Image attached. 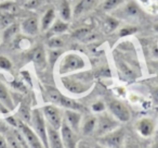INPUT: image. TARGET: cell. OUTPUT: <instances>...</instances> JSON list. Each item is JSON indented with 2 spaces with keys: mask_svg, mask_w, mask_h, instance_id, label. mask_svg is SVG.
Instances as JSON below:
<instances>
[{
  "mask_svg": "<svg viewBox=\"0 0 158 148\" xmlns=\"http://www.w3.org/2000/svg\"><path fill=\"white\" fill-rule=\"evenodd\" d=\"M19 26L16 24H11L10 26H8L7 29H5V33H3V36H5V39H9L12 36L15 35V33L18 32Z\"/></svg>",
  "mask_w": 158,
  "mask_h": 148,
  "instance_id": "27",
  "label": "cell"
},
{
  "mask_svg": "<svg viewBox=\"0 0 158 148\" xmlns=\"http://www.w3.org/2000/svg\"><path fill=\"white\" fill-rule=\"evenodd\" d=\"M126 139L123 128H117L112 132L99 137V144L106 148H121Z\"/></svg>",
  "mask_w": 158,
  "mask_h": 148,
  "instance_id": "4",
  "label": "cell"
},
{
  "mask_svg": "<svg viewBox=\"0 0 158 148\" xmlns=\"http://www.w3.org/2000/svg\"><path fill=\"white\" fill-rule=\"evenodd\" d=\"M95 125H97V118L94 115H87L86 118H82L80 131L84 135H90L94 133Z\"/></svg>",
  "mask_w": 158,
  "mask_h": 148,
  "instance_id": "15",
  "label": "cell"
},
{
  "mask_svg": "<svg viewBox=\"0 0 158 148\" xmlns=\"http://www.w3.org/2000/svg\"><path fill=\"white\" fill-rule=\"evenodd\" d=\"M108 109L110 114L116 118L119 122H128L131 118L129 108L119 100H110L108 104Z\"/></svg>",
  "mask_w": 158,
  "mask_h": 148,
  "instance_id": "8",
  "label": "cell"
},
{
  "mask_svg": "<svg viewBox=\"0 0 158 148\" xmlns=\"http://www.w3.org/2000/svg\"><path fill=\"white\" fill-rule=\"evenodd\" d=\"M47 95L50 99L51 102L57 107H63L65 109H70V110H76L81 112L85 111V107L81 104L77 102L76 100L72 99L69 97H66L60 91H57L54 87H47Z\"/></svg>",
  "mask_w": 158,
  "mask_h": 148,
  "instance_id": "3",
  "label": "cell"
},
{
  "mask_svg": "<svg viewBox=\"0 0 158 148\" xmlns=\"http://www.w3.org/2000/svg\"><path fill=\"white\" fill-rule=\"evenodd\" d=\"M92 110L94 112H103L105 110V105L102 101H97L92 105Z\"/></svg>",
  "mask_w": 158,
  "mask_h": 148,
  "instance_id": "32",
  "label": "cell"
},
{
  "mask_svg": "<svg viewBox=\"0 0 158 148\" xmlns=\"http://www.w3.org/2000/svg\"><path fill=\"white\" fill-rule=\"evenodd\" d=\"M60 133H61L62 141H63L65 148H77V145H78L79 141L77 133L73 128H70L69 125L64 120L61 128H60Z\"/></svg>",
  "mask_w": 158,
  "mask_h": 148,
  "instance_id": "10",
  "label": "cell"
},
{
  "mask_svg": "<svg viewBox=\"0 0 158 148\" xmlns=\"http://www.w3.org/2000/svg\"><path fill=\"white\" fill-rule=\"evenodd\" d=\"M14 23V14L0 11V29H5Z\"/></svg>",
  "mask_w": 158,
  "mask_h": 148,
  "instance_id": "21",
  "label": "cell"
},
{
  "mask_svg": "<svg viewBox=\"0 0 158 148\" xmlns=\"http://www.w3.org/2000/svg\"><path fill=\"white\" fill-rule=\"evenodd\" d=\"M100 1H101V0H80L76 5V7H75L74 14L76 16H80V14L91 10L98 2H100Z\"/></svg>",
  "mask_w": 158,
  "mask_h": 148,
  "instance_id": "16",
  "label": "cell"
},
{
  "mask_svg": "<svg viewBox=\"0 0 158 148\" xmlns=\"http://www.w3.org/2000/svg\"><path fill=\"white\" fill-rule=\"evenodd\" d=\"M64 121L69 125L70 128L75 131L76 133H78L80 131V124L82 121V115L81 112L76 110H70V109H66V111L64 112Z\"/></svg>",
  "mask_w": 158,
  "mask_h": 148,
  "instance_id": "11",
  "label": "cell"
},
{
  "mask_svg": "<svg viewBox=\"0 0 158 148\" xmlns=\"http://www.w3.org/2000/svg\"><path fill=\"white\" fill-rule=\"evenodd\" d=\"M125 0H104L103 2V9L105 11H110V10L117 8L119 5L123 2Z\"/></svg>",
  "mask_w": 158,
  "mask_h": 148,
  "instance_id": "26",
  "label": "cell"
},
{
  "mask_svg": "<svg viewBox=\"0 0 158 148\" xmlns=\"http://www.w3.org/2000/svg\"><path fill=\"white\" fill-rule=\"evenodd\" d=\"M93 148H106V147H104V146H102V145H100V144H98V145H95Z\"/></svg>",
  "mask_w": 158,
  "mask_h": 148,
  "instance_id": "38",
  "label": "cell"
},
{
  "mask_svg": "<svg viewBox=\"0 0 158 148\" xmlns=\"http://www.w3.org/2000/svg\"><path fill=\"white\" fill-rule=\"evenodd\" d=\"M12 66V63L10 62V60L6 57L0 56V68L5 69V70H10Z\"/></svg>",
  "mask_w": 158,
  "mask_h": 148,
  "instance_id": "30",
  "label": "cell"
},
{
  "mask_svg": "<svg viewBox=\"0 0 158 148\" xmlns=\"http://www.w3.org/2000/svg\"><path fill=\"white\" fill-rule=\"evenodd\" d=\"M149 148H158V136L155 138V141H154V143H153V145L151 146Z\"/></svg>",
  "mask_w": 158,
  "mask_h": 148,
  "instance_id": "36",
  "label": "cell"
},
{
  "mask_svg": "<svg viewBox=\"0 0 158 148\" xmlns=\"http://www.w3.org/2000/svg\"><path fill=\"white\" fill-rule=\"evenodd\" d=\"M41 112L44 117V120L48 122V125L56 130L61 128L64 120V114L59 107L55 105H47L42 108Z\"/></svg>",
  "mask_w": 158,
  "mask_h": 148,
  "instance_id": "7",
  "label": "cell"
},
{
  "mask_svg": "<svg viewBox=\"0 0 158 148\" xmlns=\"http://www.w3.org/2000/svg\"><path fill=\"white\" fill-rule=\"evenodd\" d=\"M0 102L8 109V110H12L14 108L13 100L11 98L9 91L6 87V85L0 81Z\"/></svg>",
  "mask_w": 158,
  "mask_h": 148,
  "instance_id": "17",
  "label": "cell"
},
{
  "mask_svg": "<svg viewBox=\"0 0 158 148\" xmlns=\"http://www.w3.org/2000/svg\"><path fill=\"white\" fill-rule=\"evenodd\" d=\"M21 29L24 34L29 36H35L40 31V23L36 16H29L25 19L21 24Z\"/></svg>",
  "mask_w": 158,
  "mask_h": 148,
  "instance_id": "13",
  "label": "cell"
},
{
  "mask_svg": "<svg viewBox=\"0 0 158 148\" xmlns=\"http://www.w3.org/2000/svg\"><path fill=\"white\" fill-rule=\"evenodd\" d=\"M68 29V24L67 22L63 20H56L55 22H53L52 26L50 27V31L54 34H60V33H64L66 32Z\"/></svg>",
  "mask_w": 158,
  "mask_h": 148,
  "instance_id": "22",
  "label": "cell"
},
{
  "mask_svg": "<svg viewBox=\"0 0 158 148\" xmlns=\"http://www.w3.org/2000/svg\"><path fill=\"white\" fill-rule=\"evenodd\" d=\"M64 88L72 94L81 95L90 91L93 85V78L91 73L85 72L80 74H73V75H63L61 78Z\"/></svg>",
  "mask_w": 158,
  "mask_h": 148,
  "instance_id": "1",
  "label": "cell"
},
{
  "mask_svg": "<svg viewBox=\"0 0 158 148\" xmlns=\"http://www.w3.org/2000/svg\"><path fill=\"white\" fill-rule=\"evenodd\" d=\"M47 45L50 49H61L65 45V42L60 37H52L48 40Z\"/></svg>",
  "mask_w": 158,
  "mask_h": 148,
  "instance_id": "25",
  "label": "cell"
},
{
  "mask_svg": "<svg viewBox=\"0 0 158 148\" xmlns=\"http://www.w3.org/2000/svg\"><path fill=\"white\" fill-rule=\"evenodd\" d=\"M31 123L34 126V131L36 134L39 136V138L41 139L42 144H44V148H49L48 146V133H47V124L44 117L42 114L41 110L39 109H34L31 111Z\"/></svg>",
  "mask_w": 158,
  "mask_h": 148,
  "instance_id": "6",
  "label": "cell"
},
{
  "mask_svg": "<svg viewBox=\"0 0 158 148\" xmlns=\"http://www.w3.org/2000/svg\"><path fill=\"white\" fill-rule=\"evenodd\" d=\"M0 148H9L8 141L2 135H0Z\"/></svg>",
  "mask_w": 158,
  "mask_h": 148,
  "instance_id": "34",
  "label": "cell"
},
{
  "mask_svg": "<svg viewBox=\"0 0 158 148\" xmlns=\"http://www.w3.org/2000/svg\"><path fill=\"white\" fill-rule=\"evenodd\" d=\"M86 68V61L84 57L76 52H68L62 57L59 65L60 75H67L70 73L84 70Z\"/></svg>",
  "mask_w": 158,
  "mask_h": 148,
  "instance_id": "2",
  "label": "cell"
},
{
  "mask_svg": "<svg viewBox=\"0 0 158 148\" xmlns=\"http://www.w3.org/2000/svg\"><path fill=\"white\" fill-rule=\"evenodd\" d=\"M90 34V29H78V31L75 32L74 35L76 36L77 38H79V39H84L85 37H87V36Z\"/></svg>",
  "mask_w": 158,
  "mask_h": 148,
  "instance_id": "31",
  "label": "cell"
},
{
  "mask_svg": "<svg viewBox=\"0 0 158 148\" xmlns=\"http://www.w3.org/2000/svg\"><path fill=\"white\" fill-rule=\"evenodd\" d=\"M123 147L125 148H141V146H140V143H139L138 141H135V139L129 137V138L125 139Z\"/></svg>",
  "mask_w": 158,
  "mask_h": 148,
  "instance_id": "28",
  "label": "cell"
},
{
  "mask_svg": "<svg viewBox=\"0 0 158 148\" xmlns=\"http://www.w3.org/2000/svg\"><path fill=\"white\" fill-rule=\"evenodd\" d=\"M19 128H20L21 132H22L23 136H24L25 141H26L27 145L31 148H44V144H42L41 139L39 138L37 134L35 133V131L31 130L27 124H25L24 122L19 121L18 123Z\"/></svg>",
  "mask_w": 158,
  "mask_h": 148,
  "instance_id": "9",
  "label": "cell"
},
{
  "mask_svg": "<svg viewBox=\"0 0 158 148\" xmlns=\"http://www.w3.org/2000/svg\"><path fill=\"white\" fill-rule=\"evenodd\" d=\"M20 114L22 115V118L26 122L31 121V112L29 111V109L27 108V107L23 106L22 108L20 109Z\"/></svg>",
  "mask_w": 158,
  "mask_h": 148,
  "instance_id": "29",
  "label": "cell"
},
{
  "mask_svg": "<svg viewBox=\"0 0 158 148\" xmlns=\"http://www.w3.org/2000/svg\"><path fill=\"white\" fill-rule=\"evenodd\" d=\"M33 61L35 62V64L40 69H44L47 64V57L46 52H44L42 47H38L35 49L33 55Z\"/></svg>",
  "mask_w": 158,
  "mask_h": 148,
  "instance_id": "19",
  "label": "cell"
},
{
  "mask_svg": "<svg viewBox=\"0 0 158 148\" xmlns=\"http://www.w3.org/2000/svg\"><path fill=\"white\" fill-rule=\"evenodd\" d=\"M55 20V11L54 9H49L46 11V13L44 14L41 21H40V29L41 31H47L52 26L53 22Z\"/></svg>",
  "mask_w": 158,
  "mask_h": 148,
  "instance_id": "18",
  "label": "cell"
},
{
  "mask_svg": "<svg viewBox=\"0 0 158 148\" xmlns=\"http://www.w3.org/2000/svg\"><path fill=\"white\" fill-rule=\"evenodd\" d=\"M7 111H8V109L6 108V107L3 106V105L1 104V102H0V112H3V113H5V112H7Z\"/></svg>",
  "mask_w": 158,
  "mask_h": 148,
  "instance_id": "37",
  "label": "cell"
},
{
  "mask_svg": "<svg viewBox=\"0 0 158 148\" xmlns=\"http://www.w3.org/2000/svg\"><path fill=\"white\" fill-rule=\"evenodd\" d=\"M119 126V121L108 113H102L97 118V125H95L94 134L98 137L103 136L107 133L112 132L113 130Z\"/></svg>",
  "mask_w": 158,
  "mask_h": 148,
  "instance_id": "5",
  "label": "cell"
},
{
  "mask_svg": "<svg viewBox=\"0 0 158 148\" xmlns=\"http://www.w3.org/2000/svg\"><path fill=\"white\" fill-rule=\"evenodd\" d=\"M77 148H92L90 145H89L87 141H78V145H77Z\"/></svg>",
  "mask_w": 158,
  "mask_h": 148,
  "instance_id": "35",
  "label": "cell"
},
{
  "mask_svg": "<svg viewBox=\"0 0 158 148\" xmlns=\"http://www.w3.org/2000/svg\"><path fill=\"white\" fill-rule=\"evenodd\" d=\"M60 16L65 22H68L72 19V9L67 0H63L60 5Z\"/></svg>",
  "mask_w": 158,
  "mask_h": 148,
  "instance_id": "20",
  "label": "cell"
},
{
  "mask_svg": "<svg viewBox=\"0 0 158 148\" xmlns=\"http://www.w3.org/2000/svg\"><path fill=\"white\" fill-rule=\"evenodd\" d=\"M134 32H136V29L135 27H130V26H127L125 29H123L120 31V36H128V35H131L133 34Z\"/></svg>",
  "mask_w": 158,
  "mask_h": 148,
  "instance_id": "33",
  "label": "cell"
},
{
  "mask_svg": "<svg viewBox=\"0 0 158 148\" xmlns=\"http://www.w3.org/2000/svg\"><path fill=\"white\" fill-rule=\"evenodd\" d=\"M138 133L143 137H149L155 131V122L151 118H142L135 124Z\"/></svg>",
  "mask_w": 158,
  "mask_h": 148,
  "instance_id": "12",
  "label": "cell"
},
{
  "mask_svg": "<svg viewBox=\"0 0 158 148\" xmlns=\"http://www.w3.org/2000/svg\"><path fill=\"white\" fill-rule=\"evenodd\" d=\"M18 10V6L13 2V1H6L0 5V11L9 12V13L14 14Z\"/></svg>",
  "mask_w": 158,
  "mask_h": 148,
  "instance_id": "24",
  "label": "cell"
},
{
  "mask_svg": "<svg viewBox=\"0 0 158 148\" xmlns=\"http://www.w3.org/2000/svg\"><path fill=\"white\" fill-rule=\"evenodd\" d=\"M47 133H48L49 148H65L63 141H62L60 130L53 128L50 125H47Z\"/></svg>",
  "mask_w": 158,
  "mask_h": 148,
  "instance_id": "14",
  "label": "cell"
},
{
  "mask_svg": "<svg viewBox=\"0 0 158 148\" xmlns=\"http://www.w3.org/2000/svg\"><path fill=\"white\" fill-rule=\"evenodd\" d=\"M123 11H125L126 16H135L140 13V9H139V7L134 2L127 3V5L125 6Z\"/></svg>",
  "mask_w": 158,
  "mask_h": 148,
  "instance_id": "23",
  "label": "cell"
}]
</instances>
